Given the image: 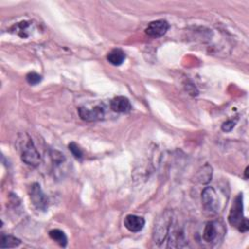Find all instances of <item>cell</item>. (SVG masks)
<instances>
[{
    "label": "cell",
    "instance_id": "6da1fadb",
    "mask_svg": "<svg viewBox=\"0 0 249 249\" xmlns=\"http://www.w3.org/2000/svg\"><path fill=\"white\" fill-rule=\"evenodd\" d=\"M172 224V212L166 210L157 220L153 230V239L156 244H161L169 234Z\"/></svg>",
    "mask_w": 249,
    "mask_h": 249
},
{
    "label": "cell",
    "instance_id": "7a4b0ae2",
    "mask_svg": "<svg viewBox=\"0 0 249 249\" xmlns=\"http://www.w3.org/2000/svg\"><path fill=\"white\" fill-rule=\"evenodd\" d=\"M20 158L24 163L31 166H37L41 162V156L29 136H27V139L23 138L21 141Z\"/></svg>",
    "mask_w": 249,
    "mask_h": 249
},
{
    "label": "cell",
    "instance_id": "3957f363",
    "mask_svg": "<svg viewBox=\"0 0 249 249\" xmlns=\"http://www.w3.org/2000/svg\"><path fill=\"white\" fill-rule=\"evenodd\" d=\"M29 197L36 209L45 211L48 208V198L38 183H33L29 187Z\"/></svg>",
    "mask_w": 249,
    "mask_h": 249
},
{
    "label": "cell",
    "instance_id": "277c9868",
    "mask_svg": "<svg viewBox=\"0 0 249 249\" xmlns=\"http://www.w3.org/2000/svg\"><path fill=\"white\" fill-rule=\"evenodd\" d=\"M202 205L210 213H217L219 208V198L213 187H205L201 193Z\"/></svg>",
    "mask_w": 249,
    "mask_h": 249
},
{
    "label": "cell",
    "instance_id": "5b68a950",
    "mask_svg": "<svg viewBox=\"0 0 249 249\" xmlns=\"http://www.w3.org/2000/svg\"><path fill=\"white\" fill-rule=\"evenodd\" d=\"M229 223L235 228H238L240 223L245 219L243 216V202H242V194H239L234 202L231 205L230 214H229Z\"/></svg>",
    "mask_w": 249,
    "mask_h": 249
},
{
    "label": "cell",
    "instance_id": "8992f818",
    "mask_svg": "<svg viewBox=\"0 0 249 249\" xmlns=\"http://www.w3.org/2000/svg\"><path fill=\"white\" fill-rule=\"evenodd\" d=\"M223 228V225L220 226L219 222L216 221H210L205 224V227L203 229L202 232V238L204 241L208 243L216 242L217 239H219L220 233L224 234V231H220V230Z\"/></svg>",
    "mask_w": 249,
    "mask_h": 249
},
{
    "label": "cell",
    "instance_id": "52a82bcc",
    "mask_svg": "<svg viewBox=\"0 0 249 249\" xmlns=\"http://www.w3.org/2000/svg\"><path fill=\"white\" fill-rule=\"evenodd\" d=\"M169 28V23L164 19H158L150 22L145 29L148 36L153 38H160L163 36Z\"/></svg>",
    "mask_w": 249,
    "mask_h": 249
},
{
    "label": "cell",
    "instance_id": "ba28073f",
    "mask_svg": "<svg viewBox=\"0 0 249 249\" xmlns=\"http://www.w3.org/2000/svg\"><path fill=\"white\" fill-rule=\"evenodd\" d=\"M79 116L82 120L86 122H94L99 121L104 118V109L102 106L98 105L91 109H88L85 107H80L78 109Z\"/></svg>",
    "mask_w": 249,
    "mask_h": 249
},
{
    "label": "cell",
    "instance_id": "9c48e42d",
    "mask_svg": "<svg viewBox=\"0 0 249 249\" xmlns=\"http://www.w3.org/2000/svg\"><path fill=\"white\" fill-rule=\"evenodd\" d=\"M124 225L129 231L137 232L144 228L145 220L143 217L129 214L126 215L125 218L124 219Z\"/></svg>",
    "mask_w": 249,
    "mask_h": 249
},
{
    "label": "cell",
    "instance_id": "30bf717a",
    "mask_svg": "<svg viewBox=\"0 0 249 249\" xmlns=\"http://www.w3.org/2000/svg\"><path fill=\"white\" fill-rule=\"evenodd\" d=\"M110 107L117 113H127L131 110V104L125 96H116L110 102Z\"/></svg>",
    "mask_w": 249,
    "mask_h": 249
},
{
    "label": "cell",
    "instance_id": "8fae6325",
    "mask_svg": "<svg viewBox=\"0 0 249 249\" xmlns=\"http://www.w3.org/2000/svg\"><path fill=\"white\" fill-rule=\"evenodd\" d=\"M124 59L125 53L121 49H114L107 53V60L115 66L121 65L124 61Z\"/></svg>",
    "mask_w": 249,
    "mask_h": 249
},
{
    "label": "cell",
    "instance_id": "7c38bea8",
    "mask_svg": "<svg viewBox=\"0 0 249 249\" xmlns=\"http://www.w3.org/2000/svg\"><path fill=\"white\" fill-rule=\"evenodd\" d=\"M212 178V167L209 164H204L196 173V180L200 184H207Z\"/></svg>",
    "mask_w": 249,
    "mask_h": 249
},
{
    "label": "cell",
    "instance_id": "4fadbf2b",
    "mask_svg": "<svg viewBox=\"0 0 249 249\" xmlns=\"http://www.w3.org/2000/svg\"><path fill=\"white\" fill-rule=\"evenodd\" d=\"M49 235H50V237L53 240H54L60 246H62V247L66 246V244H67V236H66V234L62 231H60L58 229H53V230L49 231Z\"/></svg>",
    "mask_w": 249,
    "mask_h": 249
},
{
    "label": "cell",
    "instance_id": "5bb4252c",
    "mask_svg": "<svg viewBox=\"0 0 249 249\" xmlns=\"http://www.w3.org/2000/svg\"><path fill=\"white\" fill-rule=\"evenodd\" d=\"M19 244H20V240L13 235H6V234L1 235V243H0L1 248H13V247L18 246Z\"/></svg>",
    "mask_w": 249,
    "mask_h": 249
},
{
    "label": "cell",
    "instance_id": "9a60e30c",
    "mask_svg": "<svg viewBox=\"0 0 249 249\" xmlns=\"http://www.w3.org/2000/svg\"><path fill=\"white\" fill-rule=\"evenodd\" d=\"M68 149L76 159H82L83 158V152H82L81 148L75 142H71L68 145Z\"/></svg>",
    "mask_w": 249,
    "mask_h": 249
},
{
    "label": "cell",
    "instance_id": "2e32d148",
    "mask_svg": "<svg viewBox=\"0 0 249 249\" xmlns=\"http://www.w3.org/2000/svg\"><path fill=\"white\" fill-rule=\"evenodd\" d=\"M26 81L29 85H37L42 81V77L38 73L30 72L26 75Z\"/></svg>",
    "mask_w": 249,
    "mask_h": 249
},
{
    "label": "cell",
    "instance_id": "e0dca14e",
    "mask_svg": "<svg viewBox=\"0 0 249 249\" xmlns=\"http://www.w3.org/2000/svg\"><path fill=\"white\" fill-rule=\"evenodd\" d=\"M234 125H235V121H233V120H228L227 122H225V123L222 124L221 128H222L223 131L228 132V131H231V130L234 127Z\"/></svg>",
    "mask_w": 249,
    "mask_h": 249
}]
</instances>
